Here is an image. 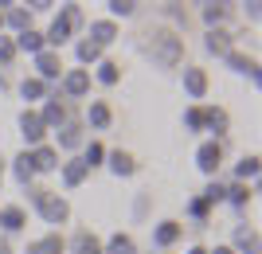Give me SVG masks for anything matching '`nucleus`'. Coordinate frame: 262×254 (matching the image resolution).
<instances>
[{
    "instance_id": "f257e3e1",
    "label": "nucleus",
    "mask_w": 262,
    "mask_h": 254,
    "mask_svg": "<svg viewBox=\"0 0 262 254\" xmlns=\"http://www.w3.org/2000/svg\"><path fill=\"white\" fill-rule=\"evenodd\" d=\"M28 199H32V207L39 211V219H43L47 227H59V223L71 219V203H67L63 196H55V192L32 188V192H28Z\"/></svg>"
},
{
    "instance_id": "f03ea898",
    "label": "nucleus",
    "mask_w": 262,
    "mask_h": 254,
    "mask_svg": "<svg viewBox=\"0 0 262 254\" xmlns=\"http://www.w3.org/2000/svg\"><path fill=\"white\" fill-rule=\"evenodd\" d=\"M149 55H153L157 66L172 71V66H180V59H184V39L172 35V32H153V39H149Z\"/></svg>"
},
{
    "instance_id": "7ed1b4c3",
    "label": "nucleus",
    "mask_w": 262,
    "mask_h": 254,
    "mask_svg": "<svg viewBox=\"0 0 262 254\" xmlns=\"http://www.w3.org/2000/svg\"><path fill=\"white\" fill-rule=\"evenodd\" d=\"M78 24H82V8H78V4H63V8H59V16L51 20V32L43 35V43H47V47H63L67 39L78 32Z\"/></svg>"
},
{
    "instance_id": "20e7f679",
    "label": "nucleus",
    "mask_w": 262,
    "mask_h": 254,
    "mask_svg": "<svg viewBox=\"0 0 262 254\" xmlns=\"http://www.w3.org/2000/svg\"><path fill=\"white\" fill-rule=\"evenodd\" d=\"M39 122H43V129L67 125V106H63V94H59V90H47V102H43V110H39Z\"/></svg>"
},
{
    "instance_id": "39448f33",
    "label": "nucleus",
    "mask_w": 262,
    "mask_h": 254,
    "mask_svg": "<svg viewBox=\"0 0 262 254\" xmlns=\"http://www.w3.org/2000/svg\"><path fill=\"white\" fill-rule=\"evenodd\" d=\"M219 165H223V145L219 141H204L196 149V168L204 172V176H215Z\"/></svg>"
},
{
    "instance_id": "423d86ee",
    "label": "nucleus",
    "mask_w": 262,
    "mask_h": 254,
    "mask_svg": "<svg viewBox=\"0 0 262 254\" xmlns=\"http://www.w3.org/2000/svg\"><path fill=\"white\" fill-rule=\"evenodd\" d=\"M63 98H86L90 94V71H63V86H59Z\"/></svg>"
},
{
    "instance_id": "0eeeda50",
    "label": "nucleus",
    "mask_w": 262,
    "mask_h": 254,
    "mask_svg": "<svg viewBox=\"0 0 262 254\" xmlns=\"http://www.w3.org/2000/svg\"><path fill=\"white\" fill-rule=\"evenodd\" d=\"M35 71H39V82H55V78H63V63H59V51H39V55H35Z\"/></svg>"
},
{
    "instance_id": "6e6552de",
    "label": "nucleus",
    "mask_w": 262,
    "mask_h": 254,
    "mask_svg": "<svg viewBox=\"0 0 262 254\" xmlns=\"http://www.w3.org/2000/svg\"><path fill=\"white\" fill-rule=\"evenodd\" d=\"M43 122H39V113H35V110H24L20 113V137H24V141H28V145H32V149H35V145H43Z\"/></svg>"
},
{
    "instance_id": "1a4fd4ad",
    "label": "nucleus",
    "mask_w": 262,
    "mask_h": 254,
    "mask_svg": "<svg viewBox=\"0 0 262 254\" xmlns=\"http://www.w3.org/2000/svg\"><path fill=\"white\" fill-rule=\"evenodd\" d=\"M204 47H208V55H219V59H227L231 51H235V39H231L223 28H211L208 35H204Z\"/></svg>"
},
{
    "instance_id": "9d476101",
    "label": "nucleus",
    "mask_w": 262,
    "mask_h": 254,
    "mask_svg": "<svg viewBox=\"0 0 262 254\" xmlns=\"http://www.w3.org/2000/svg\"><path fill=\"white\" fill-rule=\"evenodd\" d=\"M59 176H63L67 188H78V184L90 176V168L82 165V156H71V160H63V165H59Z\"/></svg>"
},
{
    "instance_id": "9b49d317",
    "label": "nucleus",
    "mask_w": 262,
    "mask_h": 254,
    "mask_svg": "<svg viewBox=\"0 0 262 254\" xmlns=\"http://www.w3.org/2000/svg\"><path fill=\"white\" fill-rule=\"evenodd\" d=\"M184 94L192 102H200L204 94H208V75H204L200 66H184Z\"/></svg>"
},
{
    "instance_id": "f8f14e48",
    "label": "nucleus",
    "mask_w": 262,
    "mask_h": 254,
    "mask_svg": "<svg viewBox=\"0 0 262 254\" xmlns=\"http://www.w3.org/2000/svg\"><path fill=\"white\" fill-rule=\"evenodd\" d=\"M28 156H32V172H55L59 168V153H55L51 145H35Z\"/></svg>"
},
{
    "instance_id": "ddd939ff",
    "label": "nucleus",
    "mask_w": 262,
    "mask_h": 254,
    "mask_svg": "<svg viewBox=\"0 0 262 254\" xmlns=\"http://www.w3.org/2000/svg\"><path fill=\"white\" fill-rule=\"evenodd\" d=\"M204 129H208V133H215V141H219V137H223V133L231 129L227 110H223V106H208V110H204Z\"/></svg>"
},
{
    "instance_id": "4468645a",
    "label": "nucleus",
    "mask_w": 262,
    "mask_h": 254,
    "mask_svg": "<svg viewBox=\"0 0 262 254\" xmlns=\"http://www.w3.org/2000/svg\"><path fill=\"white\" fill-rule=\"evenodd\" d=\"M106 168L114 172V176H133V172H137L133 156H129V153H121V149H110V153H106Z\"/></svg>"
},
{
    "instance_id": "2eb2a0df",
    "label": "nucleus",
    "mask_w": 262,
    "mask_h": 254,
    "mask_svg": "<svg viewBox=\"0 0 262 254\" xmlns=\"http://www.w3.org/2000/svg\"><path fill=\"white\" fill-rule=\"evenodd\" d=\"M227 66L235 71V75H247L254 86H258V63H254L251 55H243V51H231V55H227Z\"/></svg>"
},
{
    "instance_id": "dca6fc26",
    "label": "nucleus",
    "mask_w": 262,
    "mask_h": 254,
    "mask_svg": "<svg viewBox=\"0 0 262 254\" xmlns=\"http://www.w3.org/2000/svg\"><path fill=\"white\" fill-rule=\"evenodd\" d=\"M180 235H184V231H180V223L164 219V223H157V227H153V243L161 246V250H168V246H172L176 239H180Z\"/></svg>"
},
{
    "instance_id": "f3484780",
    "label": "nucleus",
    "mask_w": 262,
    "mask_h": 254,
    "mask_svg": "<svg viewBox=\"0 0 262 254\" xmlns=\"http://www.w3.org/2000/svg\"><path fill=\"white\" fill-rule=\"evenodd\" d=\"M86 125L90 129H110V125H114V113H110L106 102H90L86 106Z\"/></svg>"
},
{
    "instance_id": "a211bd4d",
    "label": "nucleus",
    "mask_w": 262,
    "mask_h": 254,
    "mask_svg": "<svg viewBox=\"0 0 262 254\" xmlns=\"http://www.w3.org/2000/svg\"><path fill=\"white\" fill-rule=\"evenodd\" d=\"M118 39V28H114V20H94L90 24V43L94 47H106Z\"/></svg>"
},
{
    "instance_id": "6ab92c4d",
    "label": "nucleus",
    "mask_w": 262,
    "mask_h": 254,
    "mask_svg": "<svg viewBox=\"0 0 262 254\" xmlns=\"http://www.w3.org/2000/svg\"><path fill=\"white\" fill-rule=\"evenodd\" d=\"M12 43H16V51H28V55H39V51H47L43 35H39V32H32V28H28V32H20L16 39H12Z\"/></svg>"
},
{
    "instance_id": "aec40b11",
    "label": "nucleus",
    "mask_w": 262,
    "mask_h": 254,
    "mask_svg": "<svg viewBox=\"0 0 262 254\" xmlns=\"http://www.w3.org/2000/svg\"><path fill=\"white\" fill-rule=\"evenodd\" d=\"M59 149H82V125L78 122H67V125H59Z\"/></svg>"
},
{
    "instance_id": "412c9836",
    "label": "nucleus",
    "mask_w": 262,
    "mask_h": 254,
    "mask_svg": "<svg viewBox=\"0 0 262 254\" xmlns=\"http://www.w3.org/2000/svg\"><path fill=\"white\" fill-rule=\"evenodd\" d=\"M102 254H137V243H133L129 235H110L106 239V246H102Z\"/></svg>"
},
{
    "instance_id": "4be33fe9",
    "label": "nucleus",
    "mask_w": 262,
    "mask_h": 254,
    "mask_svg": "<svg viewBox=\"0 0 262 254\" xmlns=\"http://www.w3.org/2000/svg\"><path fill=\"white\" fill-rule=\"evenodd\" d=\"M71 250L75 254H102V243L94 239V231H78L75 239H71Z\"/></svg>"
},
{
    "instance_id": "5701e85b",
    "label": "nucleus",
    "mask_w": 262,
    "mask_h": 254,
    "mask_svg": "<svg viewBox=\"0 0 262 254\" xmlns=\"http://www.w3.org/2000/svg\"><path fill=\"white\" fill-rule=\"evenodd\" d=\"M67 243L59 239V235H43V239H35L32 246H28V254H63Z\"/></svg>"
},
{
    "instance_id": "b1692460",
    "label": "nucleus",
    "mask_w": 262,
    "mask_h": 254,
    "mask_svg": "<svg viewBox=\"0 0 262 254\" xmlns=\"http://www.w3.org/2000/svg\"><path fill=\"white\" fill-rule=\"evenodd\" d=\"M235 250L239 254H258V235L251 227H235Z\"/></svg>"
},
{
    "instance_id": "393cba45",
    "label": "nucleus",
    "mask_w": 262,
    "mask_h": 254,
    "mask_svg": "<svg viewBox=\"0 0 262 254\" xmlns=\"http://www.w3.org/2000/svg\"><path fill=\"white\" fill-rule=\"evenodd\" d=\"M227 16H231V4H215V0L204 4V24H208V32H211V28H219Z\"/></svg>"
},
{
    "instance_id": "a878e982",
    "label": "nucleus",
    "mask_w": 262,
    "mask_h": 254,
    "mask_svg": "<svg viewBox=\"0 0 262 254\" xmlns=\"http://www.w3.org/2000/svg\"><path fill=\"white\" fill-rule=\"evenodd\" d=\"M4 24H12V28H16V35H20V32H28V28H32V12L12 4V8L4 12Z\"/></svg>"
},
{
    "instance_id": "bb28decb",
    "label": "nucleus",
    "mask_w": 262,
    "mask_h": 254,
    "mask_svg": "<svg viewBox=\"0 0 262 254\" xmlns=\"http://www.w3.org/2000/svg\"><path fill=\"white\" fill-rule=\"evenodd\" d=\"M24 223H28L24 207H4L0 211V227H4V231H24Z\"/></svg>"
},
{
    "instance_id": "cd10ccee",
    "label": "nucleus",
    "mask_w": 262,
    "mask_h": 254,
    "mask_svg": "<svg viewBox=\"0 0 262 254\" xmlns=\"http://www.w3.org/2000/svg\"><path fill=\"white\" fill-rule=\"evenodd\" d=\"M20 98L24 102H43L47 98V86L39 82V78H24V82H20Z\"/></svg>"
},
{
    "instance_id": "c85d7f7f",
    "label": "nucleus",
    "mask_w": 262,
    "mask_h": 254,
    "mask_svg": "<svg viewBox=\"0 0 262 254\" xmlns=\"http://www.w3.org/2000/svg\"><path fill=\"white\" fill-rule=\"evenodd\" d=\"M223 199H227L231 207H247V203H251V192H247V184H231V188H223Z\"/></svg>"
},
{
    "instance_id": "c756f323",
    "label": "nucleus",
    "mask_w": 262,
    "mask_h": 254,
    "mask_svg": "<svg viewBox=\"0 0 262 254\" xmlns=\"http://www.w3.org/2000/svg\"><path fill=\"white\" fill-rule=\"evenodd\" d=\"M12 172H16V180H20V184H32V156H28V149H24L20 156H16V160H12Z\"/></svg>"
},
{
    "instance_id": "7c9ffc66",
    "label": "nucleus",
    "mask_w": 262,
    "mask_h": 254,
    "mask_svg": "<svg viewBox=\"0 0 262 254\" xmlns=\"http://www.w3.org/2000/svg\"><path fill=\"white\" fill-rule=\"evenodd\" d=\"M75 55H78V63H82V66H90V63H102V47H94L90 39H82V43L75 47Z\"/></svg>"
},
{
    "instance_id": "2f4dec72",
    "label": "nucleus",
    "mask_w": 262,
    "mask_h": 254,
    "mask_svg": "<svg viewBox=\"0 0 262 254\" xmlns=\"http://www.w3.org/2000/svg\"><path fill=\"white\" fill-rule=\"evenodd\" d=\"M118 78H121L118 63H110V59H102V63H98V82H102V86H118Z\"/></svg>"
},
{
    "instance_id": "473e14b6",
    "label": "nucleus",
    "mask_w": 262,
    "mask_h": 254,
    "mask_svg": "<svg viewBox=\"0 0 262 254\" xmlns=\"http://www.w3.org/2000/svg\"><path fill=\"white\" fill-rule=\"evenodd\" d=\"M235 176H239V184L243 180H254L258 176V156H243L239 165H235Z\"/></svg>"
},
{
    "instance_id": "72a5a7b5",
    "label": "nucleus",
    "mask_w": 262,
    "mask_h": 254,
    "mask_svg": "<svg viewBox=\"0 0 262 254\" xmlns=\"http://www.w3.org/2000/svg\"><path fill=\"white\" fill-rule=\"evenodd\" d=\"M102 160H106V149H102L98 141H90L86 149H82V165H86V168H98Z\"/></svg>"
},
{
    "instance_id": "f704fd0d",
    "label": "nucleus",
    "mask_w": 262,
    "mask_h": 254,
    "mask_svg": "<svg viewBox=\"0 0 262 254\" xmlns=\"http://www.w3.org/2000/svg\"><path fill=\"white\" fill-rule=\"evenodd\" d=\"M184 125H188V133H204V110H200V106H188Z\"/></svg>"
},
{
    "instance_id": "c9c22d12",
    "label": "nucleus",
    "mask_w": 262,
    "mask_h": 254,
    "mask_svg": "<svg viewBox=\"0 0 262 254\" xmlns=\"http://www.w3.org/2000/svg\"><path fill=\"white\" fill-rule=\"evenodd\" d=\"M106 8L114 12V16H121V20H129L133 12H137V0H110Z\"/></svg>"
},
{
    "instance_id": "e433bc0d",
    "label": "nucleus",
    "mask_w": 262,
    "mask_h": 254,
    "mask_svg": "<svg viewBox=\"0 0 262 254\" xmlns=\"http://www.w3.org/2000/svg\"><path fill=\"white\" fill-rule=\"evenodd\" d=\"M204 203H208V207H215V203H223V184H219V180H211L208 188H204Z\"/></svg>"
},
{
    "instance_id": "4c0bfd02",
    "label": "nucleus",
    "mask_w": 262,
    "mask_h": 254,
    "mask_svg": "<svg viewBox=\"0 0 262 254\" xmlns=\"http://www.w3.org/2000/svg\"><path fill=\"white\" fill-rule=\"evenodd\" d=\"M208 203H204V199H192V203H188V215H192V219H196V223H204V219H208Z\"/></svg>"
},
{
    "instance_id": "58836bf2",
    "label": "nucleus",
    "mask_w": 262,
    "mask_h": 254,
    "mask_svg": "<svg viewBox=\"0 0 262 254\" xmlns=\"http://www.w3.org/2000/svg\"><path fill=\"white\" fill-rule=\"evenodd\" d=\"M12 59H16V43H12V39H0V66H8Z\"/></svg>"
},
{
    "instance_id": "ea45409f",
    "label": "nucleus",
    "mask_w": 262,
    "mask_h": 254,
    "mask_svg": "<svg viewBox=\"0 0 262 254\" xmlns=\"http://www.w3.org/2000/svg\"><path fill=\"white\" fill-rule=\"evenodd\" d=\"M164 12H168V16H172V20L188 24V16H184V8H180V4H164Z\"/></svg>"
},
{
    "instance_id": "a19ab883",
    "label": "nucleus",
    "mask_w": 262,
    "mask_h": 254,
    "mask_svg": "<svg viewBox=\"0 0 262 254\" xmlns=\"http://www.w3.org/2000/svg\"><path fill=\"white\" fill-rule=\"evenodd\" d=\"M247 16H251V20H258V16H262V4H258V0H251V4H247Z\"/></svg>"
},
{
    "instance_id": "79ce46f5",
    "label": "nucleus",
    "mask_w": 262,
    "mask_h": 254,
    "mask_svg": "<svg viewBox=\"0 0 262 254\" xmlns=\"http://www.w3.org/2000/svg\"><path fill=\"white\" fill-rule=\"evenodd\" d=\"M12 8V0H0V28H4V12Z\"/></svg>"
},
{
    "instance_id": "37998d69",
    "label": "nucleus",
    "mask_w": 262,
    "mask_h": 254,
    "mask_svg": "<svg viewBox=\"0 0 262 254\" xmlns=\"http://www.w3.org/2000/svg\"><path fill=\"white\" fill-rule=\"evenodd\" d=\"M208 254H235L231 246H215V250H208Z\"/></svg>"
},
{
    "instance_id": "c03bdc74",
    "label": "nucleus",
    "mask_w": 262,
    "mask_h": 254,
    "mask_svg": "<svg viewBox=\"0 0 262 254\" xmlns=\"http://www.w3.org/2000/svg\"><path fill=\"white\" fill-rule=\"evenodd\" d=\"M188 254H208V250H204V246H192V250H188Z\"/></svg>"
},
{
    "instance_id": "a18cd8bd",
    "label": "nucleus",
    "mask_w": 262,
    "mask_h": 254,
    "mask_svg": "<svg viewBox=\"0 0 262 254\" xmlns=\"http://www.w3.org/2000/svg\"><path fill=\"white\" fill-rule=\"evenodd\" d=\"M0 254H12V250H8V243H0Z\"/></svg>"
},
{
    "instance_id": "49530a36",
    "label": "nucleus",
    "mask_w": 262,
    "mask_h": 254,
    "mask_svg": "<svg viewBox=\"0 0 262 254\" xmlns=\"http://www.w3.org/2000/svg\"><path fill=\"white\" fill-rule=\"evenodd\" d=\"M0 176H4V156H0Z\"/></svg>"
},
{
    "instance_id": "de8ad7c7",
    "label": "nucleus",
    "mask_w": 262,
    "mask_h": 254,
    "mask_svg": "<svg viewBox=\"0 0 262 254\" xmlns=\"http://www.w3.org/2000/svg\"><path fill=\"white\" fill-rule=\"evenodd\" d=\"M164 254H168V250H164Z\"/></svg>"
}]
</instances>
